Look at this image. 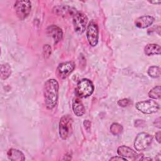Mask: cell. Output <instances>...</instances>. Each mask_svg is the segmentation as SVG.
I'll list each match as a JSON object with an SVG mask.
<instances>
[{"mask_svg":"<svg viewBox=\"0 0 161 161\" xmlns=\"http://www.w3.org/2000/svg\"><path fill=\"white\" fill-rule=\"evenodd\" d=\"M58 83L54 79L47 80L43 87V94L46 107L52 109L57 104L58 96Z\"/></svg>","mask_w":161,"mask_h":161,"instance_id":"6da1fadb","label":"cell"},{"mask_svg":"<svg viewBox=\"0 0 161 161\" xmlns=\"http://www.w3.org/2000/svg\"><path fill=\"white\" fill-rule=\"evenodd\" d=\"M73 120L70 115L63 116L59 122V135L63 140L67 139L72 133Z\"/></svg>","mask_w":161,"mask_h":161,"instance_id":"7a4b0ae2","label":"cell"},{"mask_svg":"<svg viewBox=\"0 0 161 161\" xmlns=\"http://www.w3.org/2000/svg\"><path fill=\"white\" fill-rule=\"evenodd\" d=\"M94 89V87L92 82L87 79H83L78 82L75 92L78 96L87 97L92 94Z\"/></svg>","mask_w":161,"mask_h":161,"instance_id":"3957f363","label":"cell"},{"mask_svg":"<svg viewBox=\"0 0 161 161\" xmlns=\"http://www.w3.org/2000/svg\"><path fill=\"white\" fill-rule=\"evenodd\" d=\"M87 23V17L82 13L76 11L73 15V26L75 31L82 34L86 30Z\"/></svg>","mask_w":161,"mask_h":161,"instance_id":"277c9868","label":"cell"},{"mask_svg":"<svg viewBox=\"0 0 161 161\" xmlns=\"http://www.w3.org/2000/svg\"><path fill=\"white\" fill-rule=\"evenodd\" d=\"M14 9L17 16L20 19H25L30 14L31 5L30 1H16L14 3Z\"/></svg>","mask_w":161,"mask_h":161,"instance_id":"5b68a950","label":"cell"},{"mask_svg":"<svg viewBox=\"0 0 161 161\" xmlns=\"http://www.w3.org/2000/svg\"><path fill=\"white\" fill-rule=\"evenodd\" d=\"M152 138V136L147 133H140L138 134L134 142L135 149L138 151L145 150L151 144Z\"/></svg>","mask_w":161,"mask_h":161,"instance_id":"8992f818","label":"cell"},{"mask_svg":"<svg viewBox=\"0 0 161 161\" xmlns=\"http://www.w3.org/2000/svg\"><path fill=\"white\" fill-rule=\"evenodd\" d=\"M86 36L89 43L91 46L94 47L97 44L99 39L98 27L97 23L93 19L89 23L87 26Z\"/></svg>","mask_w":161,"mask_h":161,"instance_id":"52a82bcc","label":"cell"},{"mask_svg":"<svg viewBox=\"0 0 161 161\" xmlns=\"http://www.w3.org/2000/svg\"><path fill=\"white\" fill-rule=\"evenodd\" d=\"M136 109L144 114H152L158 111L159 106L153 100H145L136 104Z\"/></svg>","mask_w":161,"mask_h":161,"instance_id":"ba28073f","label":"cell"},{"mask_svg":"<svg viewBox=\"0 0 161 161\" xmlns=\"http://www.w3.org/2000/svg\"><path fill=\"white\" fill-rule=\"evenodd\" d=\"M117 153L118 154L125 158H131L134 160H140L142 157H143V154H138L136 152H135L133 150L130 148L128 147L123 145L120 146L117 149Z\"/></svg>","mask_w":161,"mask_h":161,"instance_id":"9c48e42d","label":"cell"},{"mask_svg":"<svg viewBox=\"0 0 161 161\" xmlns=\"http://www.w3.org/2000/svg\"><path fill=\"white\" fill-rule=\"evenodd\" d=\"M74 68L75 65L72 62H62L58 65L57 69V72L59 77L64 79L74 70Z\"/></svg>","mask_w":161,"mask_h":161,"instance_id":"30bf717a","label":"cell"},{"mask_svg":"<svg viewBox=\"0 0 161 161\" xmlns=\"http://www.w3.org/2000/svg\"><path fill=\"white\" fill-rule=\"evenodd\" d=\"M47 34L53 38L55 44L57 43L62 38L63 32L62 30L57 25H52L48 26L47 29Z\"/></svg>","mask_w":161,"mask_h":161,"instance_id":"8fae6325","label":"cell"},{"mask_svg":"<svg viewBox=\"0 0 161 161\" xmlns=\"http://www.w3.org/2000/svg\"><path fill=\"white\" fill-rule=\"evenodd\" d=\"M154 18L151 16H143L138 18L135 21V26L139 28H145L153 24Z\"/></svg>","mask_w":161,"mask_h":161,"instance_id":"7c38bea8","label":"cell"},{"mask_svg":"<svg viewBox=\"0 0 161 161\" xmlns=\"http://www.w3.org/2000/svg\"><path fill=\"white\" fill-rule=\"evenodd\" d=\"M72 105V109H73L74 113L77 116H82L85 113L84 106L82 103L80 101V100L79 98L77 97L74 98Z\"/></svg>","mask_w":161,"mask_h":161,"instance_id":"4fadbf2b","label":"cell"},{"mask_svg":"<svg viewBox=\"0 0 161 161\" xmlns=\"http://www.w3.org/2000/svg\"><path fill=\"white\" fill-rule=\"evenodd\" d=\"M8 157L13 161H21L25 159V155L22 152L15 148H11L8 152Z\"/></svg>","mask_w":161,"mask_h":161,"instance_id":"5bb4252c","label":"cell"},{"mask_svg":"<svg viewBox=\"0 0 161 161\" xmlns=\"http://www.w3.org/2000/svg\"><path fill=\"white\" fill-rule=\"evenodd\" d=\"M160 45L155 43L147 44L144 48V53L146 55L150 56L153 55H160Z\"/></svg>","mask_w":161,"mask_h":161,"instance_id":"9a60e30c","label":"cell"},{"mask_svg":"<svg viewBox=\"0 0 161 161\" xmlns=\"http://www.w3.org/2000/svg\"><path fill=\"white\" fill-rule=\"evenodd\" d=\"M1 77L3 80L7 79L11 74V68L8 64H3L1 65Z\"/></svg>","mask_w":161,"mask_h":161,"instance_id":"2e32d148","label":"cell"},{"mask_svg":"<svg viewBox=\"0 0 161 161\" xmlns=\"http://www.w3.org/2000/svg\"><path fill=\"white\" fill-rule=\"evenodd\" d=\"M148 74L153 78H158L160 76V68L158 66H151L148 69Z\"/></svg>","mask_w":161,"mask_h":161,"instance_id":"e0dca14e","label":"cell"},{"mask_svg":"<svg viewBox=\"0 0 161 161\" xmlns=\"http://www.w3.org/2000/svg\"><path fill=\"white\" fill-rule=\"evenodd\" d=\"M160 90H161V89H160V86L153 87L149 91L148 96L152 99H160L161 97V94H160L161 91Z\"/></svg>","mask_w":161,"mask_h":161,"instance_id":"ac0fdd59","label":"cell"},{"mask_svg":"<svg viewBox=\"0 0 161 161\" xmlns=\"http://www.w3.org/2000/svg\"><path fill=\"white\" fill-rule=\"evenodd\" d=\"M110 131L114 135H119L123 131V126L119 123H114L110 126Z\"/></svg>","mask_w":161,"mask_h":161,"instance_id":"d6986e66","label":"cell"},{"mask_svg":"<svg viewBox=\"0 0 161 161\" xmlns=\"http://www.w3.org/2000/svg\"><path fill=\"white\" fill-rule=\"evenodd\" d=\"M43 55L45 57H48L51 54V47L48 45H45L43 47Z\"/></svg>","mask_w":161,"mask_h":161,"instance_id":"ffe728a7","label":"cell"},{"mask_svg":"<svg viewBox=\"0 0 161 161\" xmlns=\"http://www.w3.org/2000/svg\"><path fill=\"white\" fill-rule=\"evenodd\" d=\"M118 104L119 106H121V107H126L127 106H128L130 104V101L128 99H122L118 101Z\"/></svg>","mask_w":161,"mask_h":161,"instance_id":"44dd1931","label":"cell"},{"mask_svg":"<svg viewBox=\"0 0 161 161\" xmlns=\"http://www.w3.org/2000/svg\"><path fill=\"white\" fill-rule=\"evenodd\" d=\"M109 160H124V161H127V159L124 158V157H122L121 156H116V157H113L112 158H111L109 159Z\"/></svg>","mask_w":161,"mask_h":161,"instance_id":"7402d4cb","label":"cell"},{"mask_svg":"<svg viewBox=\"0 0 161 161\" xmlns=\"http://www.w3.org/2000/svg\"><path fill=\"white\" fill-rule=\"evenodd\" d=\"M91 122L89 121V120H85L84 121V125L85 126V128L87 130V131H89V129L91 128Z\"/></svg>","mask_w":161,"mask_h":161,"instance_id":"603a6c76","label":"cell"},{"mask_svg":"<svg viewBox=\"0 0 161 161\" xmlns=\"http://www.w3.org/2000/svg\"><path fill=\"white\" fill-rule=\"evenodd\" d=\"M160 137H161V133H160V131H158L155 133V138L158 143H160Z\"/></svg>","mask_w":161,"mask_h":161,"instance_id":"cb8c5ba5","label":"cell"},{"mask_svg":"<svg viewBox=\"0 0 161 161\" xmlns=\"http://www.w3.org/2000/svg\"><path fill=\"white\" fill-rule=\"evenodd\" d=\"M154 123H156V126L157 127H158V128H160V126H161V123H160V118H157Z\"/></svg>","mask_w":161,"mask_h":161,"instance_id":"d4e9b609","label":"cell"},{"mask_svg":"<svg viewBox=\"0 0 161 161\" xmlns=\"http://www.w3.org/2000/svg\"><path fill=\"white\" fill-rule=\"evenodd\" d=\"M152 160L151 158H145V157H143V158H141V159L140 160Z\"/></svg>","mask_w":161,"mask_h":161,"instance_id":"484cf974","label":"cell"},{"mask_svg":"<svg viewBox=\"0 0 161 161\" xmlns=\"http://www.w3.org/2000/svg\"><path fill=\"white\" fill-rule=\"evenodd\" d=\"M152 4H160L161 1H149Z\"/></svg>","mask_w":161,"mask_h":161,"instance_id":"4316f807","label":"cell"}]
</instances>
